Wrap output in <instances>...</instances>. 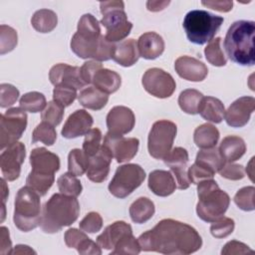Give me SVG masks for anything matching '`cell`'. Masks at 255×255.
<instances>
[{
	"label": "cell",
	"mask_w": 255,
	"mask_h": 255,
	"mask_svg": "<svg viewBox=\"0 0 255 255\" xmlns=\"http://www.w3.org/2000/svg\"><path fill=\"white\" fill-rule=\"evenodd\" d=\"M141 251L137 239L134 238L132 232L124 235L116 244L111 254H132L136 255Z\"/></svg>",
	"instance_id": "cell-41"
},
{
	"label": "cell",
	"mask_w": 255,
	"mask_h": 255,
	"mask_svg": "<svg viewBox=\"0 0 255 255\" xmlns=\"http://www.w3.org/2000/svg\"><path fill=\"white\" fill-rule=\"evenodd\" d=\"M77 96V89L70 86H56L53 91V101L64 108L71 106Z\"/></svg>",
	"instance_id": "cell-47"
},
{
	"label": "cell",
	"mask_w": 255,
	"mask_h": 255,
	"mask_svg": "<svg viewBox=\"0 0 255 255\" xmlns=\"http://www.w3.org/2000/svg\"><path fill=\"white\" fill-rule=\"evenodd\" d=\"M169 4V1H147L146 2V7L147 10L152 11V12H157L160 10H163L165 6Z\"/></svg>",
	"instance_id": "cell-58"
},
{
	"label": "cell",
	"mask_w": 255,
	"mask_h": 255,
	"mask_svg": "<svg viewBox=\"0 0 255 255\" xmlns=\"http://www.w3.org/2000/svg\"><path fill=\"white\" fill-rule=\"evenodd\" d=\"M132 232L131 226L125 221H116L106 227L104 232L97 237V243L101 248L114 249L118 241L126 234Z\"/></svg>",
	"instance_id": "cell-25"
},
{
	"label": "cell",
	"mask_w": 255,
	"mask_h": 255,
	"mask_svg": "<svg viewBox=\"0 0 255 255\" xmlns=\"http://www.w3.org/2000/svg\"><path fill=\"white\" fill-rule=\"evenodd\" d=\"M26 156V147L23 142L17 141L6 149H3L0 155V167L3 177L8 181L16 180L21 172V165Z\"/></svg>",
	"instance_id": "cell-14"
},
{
	"label": "cell",
	"mask_w": 255,
	"mask_h": 255,
	"mask_svg": "<svg viewBox=\"0 0 255 255\" xmlns=\"http://www.w3.org/2000/svg\"><path fill=\"white\" fill-rule=\"evenodd\" d=\"M177 133V127L167 120L155 122L148 133L147 149L150 156L163 159L172 149L173 140Z\"/></svg>",
	"instance_id": "cell-10"
},
{
	"label": "cell",
	"mask_w": 255,
	"mask_h": 255,
	"mask_svg": "<svg viewBox=\"0 0 255 255\" xmlns=\"http://www.w3.org/2000/svg\"><path fill=\"white\" fill-rule=\"evenodd\" d=\"M114 43L101 34L100 23L92 14H84L71 40V50L81 59H94L97 62L112 59Z\"/></svg>",
	"instance_id": "cell-2"
},
{
	"label": "cell",
	"mask_w": 255,
	"mask_h": 255,
	"mask_svg": "<svg viewBox=\"0 0 255 255\" xmlns=\"http://www.w3.org/2000/svg\"><path fill=\"white\" fill-rule=\"evenodd\" d=\"M1 183H2V202H3L2 206H5V201L8 197V195H9V189H8L7 184L5 182V178L1 179Z\"/></svg>",
	"instance_id": "cell-60"
},
{
	"label": "cell",
	"mask_w": 255,
	"mask_h": 255,
	"mask_svg": "<svg viewBox=\"0 0 255 255\" xmlns=\"http://www.w3.org/2000/svg\"><path fill=\"white\" fill-rule=\"evenodd\" d=\"M40 196L28 185L18 190L14 202L13 221L19 230L29 232L40 225L42 215Z\"/></svg>",
	"instance_id": "cell-7"
},
{
	"label": "cell",
	"mask_w": 255,
	"mask_h": 255,
	"mask_svg": "<svg viewBox=\"0 0 255 255\" xmlns=\"http://www.w3.org/2000/svg\"><path fill=\"white\" fill-rule=\"evenodd\" d=\"M18 36L16 30L7 25L0 26V54L11 52L17 45Z\"/></svg>",
	"instance_id": "cell-42"
},
{
	"label": "cell",
	"mask_w": 255,
	"mask_h": 255,
	"mask_svg": "<svg viewBox=\"0 0 255 255\" xmlns=\"http://www.w3.org/2000/svg\"><path fill=\"white\" fill-rule=\"evenodd\" d=\"M102 141V131L98 128H91L85 135L83 142V151L89 156H94L101 148Z\"/></svg>",
	"instance_id": "cell-43"
},
{
	"label": "cell",
	"mask_w": 255,
	"mask_h": 255,
	"mask_svg": "<svg viewBox=\"0 0 255 255\" xmlns=\"http://www.w3.org/2000/svg\"><path fill=\"white\" fill-rule=\"evenodd\" d=\"M218 172L222 177L230 180H239L245 176V171L243 166L240 164H235L231 162L224 164Z\"/></svg>",
	"instance_id": "cell-51"
},
{
	"label": "cell",
	"mask_w": 255,
	"mask_h": 255,
	"mask_svg": "<svg viewBox=\"0 0 255 255\" xmlns=\"http://www.w3.org/2000/svg\"><path fill=\"white\" fill-rule=\"evenodd\" d=\"M49 80L55 87L70 86L79 90L86 86L81 79L80 68L64 63L56 64L51 68L49 72Z\"/></svg>",
	"instance_id": "cell-20"
},
{
	"label": "cell",
	"mask_w": 255,
	"mask_h": 255,
	"mask_svg": "<svg viewBox=\"0 0 255 255\" xmlns=\"http://www.w3.org/2000/svg\"><path fill=\"white\" fill-rule=\"evenodd\" d=\"M92 84L98 90L109 95L117 92L120 89L122 79L117 72L106 68H101L95 73L92 79Z\"/></svg>",
	"instance_id": "cell-28"
},
{
	"label": "cell",
	"mask_w": 255,
	"mask_h": 255,
	"mask_svg": "<svg viewBox=\"0 0 255 255\" xmlns=\"http://www.w3.org/2000/svg\"><path fill=\"white\" fill-rule=\"evenodd\" d=\"M30 164L32 170L26 183L41 196L46 195L55 181V172L60 169V158L45 147H36L31 151Z\"/></svg>",
	"instance_id": "cell-5"
},
{
	"label": "cell",
	"mask_w": 255,
	"mask_h": 255,
	"mask_svg": "<svg viewBox=\"0 0 255 255\" xmlns=\"http://www.w3.org/2000/svg\"><path fill=\"white\" fill-rule=\"evenodd\" d=\"M27 127V114L21 108L8 109L0 117V148L15 143Z\"/></svg>",
	"instance_id": "cell-12"
},
{
	"label": "cell",
	"mask_w": 255,
	"mask_h": 255,
	"mask_svg": "<svg viewBox=\"0 0 255 255\" xmlns=\"http://www.w3.org/2000/svg\"><path fill=\"white\" fill-rule=\"evenodd\" d=\"M224 19L205 10H191L183 19L187 39L196 45L210 42L221 27Z\"/></svg>",
	"instance_id": "cell-8"
},
{
	"label": "cell",
	"mask_w": 255,
	"mask_h": 255,
	"mask_svg": "<svg viewBox=\"0 0 255 255\" xmlns=\"http://www.w3.org/2000/svg\"><path fill=\"white\" fill-rule=\"evenodd\" d=\"M255 109V99L253 97H241L235 100L225 111L224 118L226 124L232 128H242L250 120Z\"/></svg>",
	"instance_id": "cell-17"
},
{
	"label": "cell",
	"mask_w": 255,
	"mask_h": 255,
	"mask_svg": "<svg viewBox=\"0 0 255 255\" xmlns=\"http://www.w3.org/2000/svg\"><path fill=\"white\" fill-rule=\"evenodd\" d=\"M103 68V65L101 62L97 61H88L84 63V65L80 68V75L82 81L85 83V85L92 84V79L95 75V73Z\"/></svg>",
	"instance_id": "cell-52"
},
{
	"label": "cell",
	"mask_w": 255,
	"mask_h": 255,
	"mask_svg": "<svg viewBox=\"0 0 255 255\" xmlns=\"http://www.w3.org/2000/svg\"><path fill=\"white\" fill-rule=\"evenodd\" d=\"M148 188L157 196L165 197L176 189V183L170 171L155 169L148 175Z\"/></svg>",
	"instance_id": "cell-24"
},
{
	"label": "cell",
	"mask_w": 255,
	"mask_h": 255,
	"mask_svg": "<svg viewBox=\"0 0 255 255\" xmlns=\"http://www.w3.org/2000/svg\"><path fill=\"white\" fill-rule=\"evenodd\" d=\"M139 58L137 43L134 39H128L115 45L112 59L123 67L134 65Z\"/></svg>",
	"instance_id": "cell-26"
},
{
	"label": "cell",
	"mask_w": 255,
	"mask_h": 255,
	"mask_svg": "<svg viewBox=\"0 0 255 255\" xmlns=\"http://www.w3.org/2000/svg\"><path fill=\"white\" fill-rule=\"evenodd\" d=\"M104 143L112 150L113 156L121 163L132 159L138 150L139 140L135 137L114 136L109 133L104 138Z\"/></svg>",
	"instance_id": "cell-18"
},
{
	"label": "cell",
	"mask_w": 255,
	"mask_h": 255,
	"mask_svg": "<svg viewBox=\"0 0 255 255\" xmlns=\"http://www.w3.org/2000/svg\"><path fill=\"white\" fill-rule=\"evenodd\" d=\"M113 157L110 147L103 143L100 150L94 156L90 157L89 167L86 171L87 177L96 183L106 180L110 172V165Z\"/></svg>",
	"instance_id": "cell-19"
},
{
	"label": "cell",
	"mask_w": 255,
	"mask_h": 255,
	"mask_svg": "<svg viewBox=\"0 0 255 255\" xmlns=\"http://www.w3.org/2000/svg\"><path fill=\"white\" fill-rule=\"evenodd\" d=\"M141 84L148 94L158 99L169 98L176 88L172 76L159 68L146 70L142 76Z\"/></svg>",
	"instance_id": "cell-13"
},
{
	"label": "cell",
	"mask_w": 255,
	"mask_h": 255,
	"mask_svg": "<svg viewBox=\"0 0 255 255\" xmlns=\"http://www.w3.org/2000/svg\"><path fill=\"white\" fill-rule=\"evenodd\" d=\"M218 150L226 162H233L244 155L246 144L240 136L227 135L221 140Z\"/></svg>",
	"instance_id": "cell-27"
},
{
	"label": "cell",
	"mask_w": 255,
	"mask_h": 255,
	"mask_svg": "<svg viewBox=\"0 0 255 255\" xmlns=\"http://www.w3.org/2000/svg\"><path fill=\"white\" fill-rule=\"evenodd\" d=\"M203 95L194 89H186L182 91L178 97L179 108L188 115L198 114V109L203 99Z\"/></svg>",
	"instance_id": "cell-34"
},
{
	"label": "cell",
	"mask_w": 255,
	"mask_h": 255,
	"mask_svg": "<svg viewBox=\"0 0 255 255\" xmlns=\"http://www.w3.org/2000/svg\"><path fill=\"white\" fill-rule=\"evenodd\" d=\"M0 106L1 108H8L16 103L19 97V91L13 85L1 84L0 85Z\"/></svg>",
	"instance_id": "cell-50"
},
{
	"label": "cell",
	"mask_w": 255,
	"mask_h": 255,
	"mask_svg": "<svg viewBox=\"0 0 255 255\" xmlns=\"http://www.w3.org/2000/svg\"><path fill=\"white\" fill-rule=\"evenodd\" d=\"M77 251L79 254L82 255H89V254H93V255H101L102 254V250L101 247L99 246L98 243L94 242L91 238H86L77 248Z\"/></svg>",
	"instance_id": "cell-55"
},
{
	"label": "cell",
	"mask_w": 255,
	"mask_h": 255,
	"mask_svg": "<svg viewBox=\"0 0 255 255\" xmlns=\"http://www.w3.org/2000/svg\"><path fill=\"white\" fill-rule=\"evenodd\" d=\"M196 213L205 222H214L224 216L230 203L229 195L221 190L212 178L197 183Z\"/></svg>",
	"instance_id": "cell-6"
},
{
	"label": "cell",
	"mask_w": 255,
	"mask_h": 255,
	"mask_svg": "<svg viewBox=\"0 0 255 255\" xmlns=\"http://www.w3.org/2000/svg\"><path fill=\"white\" fill-rule=\"evenodd\" d=\"M235 227L234 220L230 217L222 216L218 220L212 222L210 226V233L213 237L221 239L229 236Z\"/></svg>",
	"instance_id": "cell-46"
},
{
	"label": "cell",
	"mask_w": 255,
	"mask_h": 255,
	"mask_svg": "<svg viewBox=\"0 0 255 255\" xmlns=\"http://www.w3.org/2000/svg\"><path fill=\"white\" fill-rule=\"evenodd\" d=\"M90 157L79 148H74L68 155V170L76 176L83 175L89 167Z\"/></svg>",
	"instance_id": "cell-36"
},
{
	"label": "cell",
	"mask_w": 255,
	"mask_h": 255,
	"mask_svg": "<svg viewBox=\"0 0 255 255\" xmlns=\"http://www.w3.org/2000/svg\"><path fill=\"white\" fill-rule=\"evenodd\" d=\"M88 238L87 234L83 231L78 230L77 228H69L65 232V243L69 248H75L77 249L79 245L86 239Z\"/></svg>",
	"instance_id": "cell-53"
},
{
	"label": "cell",
	"mask_w": 255,
	"mask_h": 255,
	"mask_svg": "<svg viewBox=\"0 0 255 255\" xmlns=\"http://www.w3.org/2000/svg\"><path fill=\"white\" fill-rule=\"evenodd\" d=\"M143 168L135 163H128L117 168L109 183V191L118 198H126L135 190L144 180Z\"/></svg>",
	"instance_id": "cell-11"
},
{
	"label": "cell",
	"mask_w": 255,
	"mask_h": 255,
	"mask_svg": "<svg viewBox=\"0 0 255 255\" xmlns=\"http://www.w3.org/2000/svg\"><path fill=\"white\" fill-rule=\"evenodd\" d=\"M254 194H255L254 186L242 187L236 192L234 196V202L240 209L244 211H252L255 208Z\"/></svg>",
	"instance_id": "cell-45"
},
{
	"label": "cell",
	"mask_w": 255,
	"mask_h": 255,
	"mask_svg": "<svg viewBox=\"0 0 255 255\" xmlns=\"http://www.w3.org/2000/svg\"><path fill=\"white\" fill-rule=\"evenodd\" d=\"M206 60L215 67H223L226 65L227 59L221 48V38L217 37L208 42L204 49Z\"/></svg>",
	"instance_id": "cell-39"
},
{
	"label": "cell",
	"mask_w": 255,
	"mask_h": 255,
	"mask_svg": "<svg viewBox=\"0 0 255 255\" xmlns=\"http://www.w3.org/2000/svg\"><path fill=\"white\" fill-rule=\"evenodd\" d=\"M188 159L187 150L180 146L172 148L163 158L164 163L169 166L171 172L176 177V187L179 189H187L190 185L186 170Z\"/></svg>",
	"instance_id": "cell-16"
},
{
	"label": "cell",
	"mask_w": 255,
	"mask_h": 255,
	"mask_svg": "<svg viewBox=\"0 0 255 255\" xmlns=\"http://www.w3.org/2000/svg\"><path fill=\"white\" fill-rule=\"evenodd\" d=\"M247 253H253V250L249 248L246 244L236 241V240H231L227 242L224 247L221 250L222 255H232V254H247Z\"/></svg>",
	"instance_id": "cell-54"
},
{
	"label": "cell",
	"mask_w": 255,
	"mask_h": 255,
	"mask_svg": "<svg viewBox=\"0 0 255 255\" xmlns=\"http://www.w3.org/2000/svg\"><path fill=\"white\" fill-rule=\"evenodd\" d=\"M79 103L86 109L99 111L102 110L109 101V95L98 90L94 86L83 89L78 95Z\"/></svg>",
	"instance_id": "cell-30"
},
{
	"label": "cell",
	"mask_w": 255,
	"mask_h": 255,
	"mask_svg": "<svg viewBox=\"0 0 255 255\" xmlns=\"http://www.w3.org/2000/svg\"><path fill=\"white\" fill-rule=\"evenodd\" d=\"M31 253L36 254V252L34 250H32L29 246L21 245V244L15 246L14 250H12V252H11V254H31Z\"/></svg>",
	"instance_id": "cell-59"
},
{
	"label": "cell",
	"mask_w": 255,
	"mask_h": 255,
	"mask_svg": "<svg viewBox=\"0 0 255 255\" xmlns=\"http://www.w3.org/2000/svg\"><path fill=\"white\" fill-rule=\"evenodd\" d=\"M219 130L211 124H203L197 127L193 133V140L197 147L201 149L216 146L219 139Z\"/></svg>",
	"instance_id": "cell-31"
},
{
	"label": "cell",
	"mask_w": 255,
	"mask_h": 255,
	"mask_svg": "<svg viewBox=\"0 0 255 255\" xmlns=\"http://www.w3.org/2000/svg\"><path fill=\"white\" fill-rule=\"evenodd\" d=\"M100 10L103 14L101 24L106 28L105 38L111 43L119 42L127 38L132 28L128 21L123 1H104L100 3Z\"/></svg>",
	"instance_id": "cell-9"
},
{
	"label": "cell",
	"mask_w": 255,
	"mask_h": 255,
	"mask_svg": "<svg viewBox=\"0 0 255 255\" xmlns=\"http://www.w3.org/2000/svg\"><path fill=\"white\" fill-rule=\"evenodd\" d=\"M134 124L135 117L129 108L116 106L107 115V133L114 136H123L131 131Z\"/></svg>",
	"instance_id": "cell-15"
},
{
	"label": "cell",
	"mask_w": 255,
	"mask_h": 255,
	"mask_svg": "<svg viewBox=\"0 0 255 255\" xmlns=\"http://www.w3.org/2000/svg\"><path fill=\"white\" fill-rule=\"evenodd\" d=\"M31 24L36 31L40 33H49L56 28L58 17L57 14L50 9H40L32 16Z\"/></svg>",
	"instance_id": "cell-33"
},
{
	"label": "cell",
	"mask_w": 255,
	"mask_h": 255,
	"mask_svg": "<svg viewBox=\"0 0 255 255\" xmlns=\"http://www.w3.org/2000/svg\"><path fill=\"white\" fill-rule=\"evenodd\" d=\"M80 204L77 197L63 193L53 194L43 206L40 226L45 233L59 232L70 226L79 217Z\"/></svg>",
	"instance_id": "cell-3"
},
{
	"label": "cell",
	"mask_w": 255,
	"mask_h": 255,
	"mask_svg": "<svg viewBox=\"0 0 255 255\" xmlns=\"http://www.w3.org/2000/svg\"><path fill=\"white\" fill-rule=\"evenodd\" d=\"M174 69L180 78L190 82H201L208 74L206 65L190 56L177 58L174 63Z\"/></svg>",
	"instance_id": "cell-21"
},
{
	"label": "cell",
	"mask_w": 255,
	"mask_h": 255,
	"mask_svg": "<svg viewBox=\"0 0 255 255\" xmlns=\"http://www.w3.org/2000/svg\"><path fill=\"white\" fill-rule=\"evenodd\" d=\"M137 241L143 251L170 255H188L202 245L201 236L195 228L170 218L160 220L152 229L142 233Z\"/></svg>",
	"instance_id": "cell-1"
},
{
	"label": "cell",
	"mask_w": 255,
	"mask_h": 255,
	"mask_svg": "<svg viewBox=\"0 0 255 255\" xmlns=\"http://www.w3.org/2000/svg\"><path fill=\"white\" fill-rule=\"evenodd\" d=\"M57 139V132L53 126L46 122L40 123L32 132V142H43L46 145H53Z\"/></svg>",
	"instance_id": "cell-40"
},
{
	"label": "cell",
	"mask_w": 255,
	"mask_h": 255,
	"mask_svg": "<svg viewBox=\"0 0 255 255\" xmlns=\"http://www.w3.org/2000/svg\"><path fill=\"white\" fill-rule=\"evenodd\" d=\"M195 161L209 168L214 173L218 172L220 168L225 164V160L220 155L216 146L199 150L196 154Z\"/></svg>",
	"instance_id": "cell-35"
},
{
	"label": "cell",
	"mask_w": 255,
	"mask_h": 255,
	"mask_svg": "<svg viewBox=\"0 0 255 255\" xmlns=\"http://www.w3.org/2000/svg\"><path fill=\"white\" fill-rule=\"evenodd\" d=\"M64 117V107L55 101L48 103L46 108L41 114V119L43 122L50 124L53 127L60 125Z\"/></svg>",
	"instance_id": "cell-44"
},
{
	"label": "cell",
	"mask_w": 255,
	"mask_h": 255,
	"mask_svg": "<svg viewBox=\"0 0 255 255\" xmlns=\"http://www.w3.org/2000/svg\"><path fill=\"white\" fill-rule=\"evenodd\" d=\"M254 33L253 21L239 20L231 24L224 39V48L232 62L241 66L255 64Z\"/></svg>",
	"instance_id": "cell-4"
},
{
	"label": "cell",
	"mask_w": 255,
	"mask_h": 255,
	"mask_svg": "<svg viewBox=\"0 0 255 255\" xmlns=\"http://www.w3.org/2000/svg\"><path fill=\"white\" fill-rule=\"evenodd\" d=\"M202 5L211 8L213 10L219 11V12H229L232 9L233 2L229 0L225 1H202Z\"/></svg>",
	"instance_id": "cell-57"
},
{
	"label": "cell",
	"mask_w": 255,
	"mask_h": 255,
	"mask_svg": "<svg viewBox=\"0 0 255 255\" xmlns=\"http://www.w3.org/2000/svg\"><path fill=\"white\" fill-rule=\"evenodd\" d=\"M58 188L61 193L68 195V196H73L77 197L81 194L83 190V186L81 184V181L77 178V176L71 172H66L62 174L58 180H57Z\"/></svg>",
	"instance_id": "cell-38"
},
{
	"label": "cell",
	"mask_w": 255,
	"mask_h": 255,
	"mask_svg": "<svg viewBox=\"0 0 255 255\" xmlns=\"http://www.w3.org/2000/svg\"><path fill=\"white\" fill-rule=\"evenodd\" d=\"M80 228L87 233H97L103 227L102 216L95 211L89 212L79 223Z\"/></svg>",
	"instance_id": "cell-48"
},
{
	"label": "cell",
	"mask_w": 255,
	"mask_h": 255,
	"mask_svg": "<svg viewBox=\"0 0 255 255\" xmlns=\"http://www.w3.org/2000/svg\"><path fill=\"white\" fill-rule=\"evenodd\" d=\"M198 114L207 122L219 124L224 118V105L217 98L203 97L198 109Z\"/></svg>",
	"instance_id": "cell-29"
},
{
	"label": "cell",
	"mask_w": 255,
	"mask_h": 255,
	"mask_svg": "<svg viewBox=\"0 0 255 255\" xmlns=\"http://www.w3.org/2000/svg\"><path fill=\"white\" fill-rule=\"evenodd\" d=\"M94 120L93 117L85 110H77L69 116L61 133L66 138H75L86 135L91 129Z\"/></svg>",
	"instance_id": "cell-22"
},
{
	"label": "cell",
	"mask_w": 255,
	"mask_h": 255,
	"mask_svg": "<svg viewBox=\"0 0 255 255\" xmlns=\"http://www.w3.org/2000/svg\"><path fill=\"white\" fill-rule=\"evenodd\" d=\"M137 50L139 57L146 60H154L162 55L164 51V41L159 34L146 32L138 38Z\"/></svg>",
	"instance_id": "cell-23"
},
{
	"label": "cell",
	"mask_w": 255,
	"mask_h": 255,
	"mask_svg": "<svg viewBox=\"0 0 255 255\" xmlns=\"http://www.w3.org/2000/svg\"><path fill=\"white\" fill-rule=\"evenodd\" d=\"M19 105L20 108L25 112L39 113L46 108L47 102L45 96L42 93L29 92L20 98Z\"/></svg>",
	"instance_id": "cell-37"
},
{
	"label": "cell",
	"mask_w": 255,
	"mask_h": 255,
	"mask_svg": "<svg viewBox=\"0 0 255 255\" xmlns=\"http://www.w3.org/2000/svg\"><path fill=\"white\" fill-rule=\"evenodd\" d=\"M0 254L1 255H6V254H11L12 252V242L10 240V235H9V230L1 226L0 228Z\"/></svg>",
	"instance_id": "cell-56"
},
{
	"label": "cell",
	"mask_w": 255,
	"mask_h": 255,
	"mask_svg": "<svg viewBox=\"0 0 255 255\" xmlns=\"http://www.w3.org/2000/svg\"><path fill=\"white\" fill-rule=\"evenodd\" d=\"M154 211V203L147 197H139L129 206V216L137 224L148 221L153 216Z\"/></svg>",
	"instance_id": "cell-32"
},
{
	"label": "cell",
	"mask_w": 255,
	"mask_h": 255,
	"mask_svg": "<svg viewBox=\"0 0 255 255\" xmlns=\"http://www.w3.org/2000/svg\"><path fill=\"white\" fill-rule=\"evenodd\" d=\"M214 174L215 173L213 171H211L209 168L205 167L204 165H202L196 161L187 170L188 179H189L190 183H194V184H197L198 182H200L201 180H204V179L213 178Z\"/></svg>",
	"instance_id": "cell-49"
}]
</instances>
